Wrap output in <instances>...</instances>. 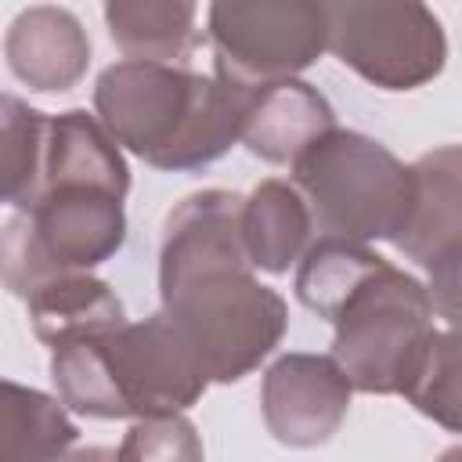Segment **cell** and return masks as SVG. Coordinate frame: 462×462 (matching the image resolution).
Here are the masks:
<instances>
[{"instance_id": "6", "label": "cell", "mask_w": 462, "mask_h": 462, "mask_svg": "<svg viewBox=\"0 0 462 462\" xmlns=\"http://www.w3.org/2000/svg\"><path fill=\"white\" fill-rule=\"evenodd\" d=\"M206 32L217 76L245 90L296 79L328 51L325 4L310 0H217Z\"/></svg>"}, {"instance_id": "23", "label": "cell", "mask_w": 462, "mask_h": 462, "mask_svg": "<svg viewBox=\"0 0 462 462\" xmlns=\"http://www.w3.org/2000/svg\"><path fill=\"white\" fill-rule=\"evenodd\" d=\"M61 462H119V451L112 448H79V451H69Z\"/></svg>"}, {"instance_id": "10", "label": "cell", "mask_w": 462, "mask_h": 462, "mask_svg": "<svg viewBox=\"0 0 462 462\" xmlns=\"http://www.w3.org/2000/svg\"><path fill=\"white\" fill-rule=\"evenodd\" d=\"M411 217L393 242L426 274L462 256V144H444L411 162Z\"/></svg>"}, {"instance_id": "7", "label": "cell", "mask_w": 462, "mask_h": 462, "mask_svg": "<svg viewBox=\"0 0 462 462\" xmlns=\"http://www.w3.org/2000/svg\"><path fill=\"white\" fill-rule=\"evenodd\" d=\"M328 51L379 90H415L440 76L448 40L440 18L415 0L325 4Z\"/></svg>"}, {"instance_id": "19", "label": "cell", "mask_w": 462, "mask_h": 462, "mask_svg": "<svg viewBox=\"0 0 462 462\" xmlns=\"http://www.w3.org/2000/svg\"><path fill=\"white\" fill-rule=\"evenodd\" d=\"M379 263H383V256L372 253L368 245L318 238L303 253V263L296 271V296L307 310H314L318 318L328 321L336 314V307L346 300V292L361 278H368Z\"/></svg>"}, {"instance_id": "1", "label": "cell", "mask_w": 462, "mask_h": 462, "mask_svg": "<svg viewBox=\"0 0 462 462\" xmlns=\"http://www.w3.org/2000/svg\"><path fill=\"white\" fill-rule=\"evenodd\" d=\"M253 90L188 65L116 61L94 83V112L108 137L155 170L188 173L242 141Z\"/></svg>"}, {"instance_id": "17", "label": "cell", "mask_w": 462, "mask_h": 462, "mask_svg": "<svg viewBox=\"0 0 462 462\" xmlns=\"http://www.w3.org/2000/svg\"><path fill=\"white\" fill-rule=\"evenodd\" d=\"M79 426L61 397L4 379V448L0 462H61L76 444Z\"/></svg>"}, {"instance_id": "15", "label": "cell", "mask_w": 462, "mask_h": 462, "mask_svg": "<svg viewBox=\"0 0 462 462\" xmlns=\"http://www.w3.org/2000/svg\"><path fill=\"white\" fill-rule=\"evenodd\" d=\"M310 231V209L292 180H263L242 202V242L256 271L285 274L307 253Z\"/></svg>"}, {"instance_id": "3", "label": "cell", "mask_w": 462, "mask_h": 462, "mask_svg": "<svg viewBox=\"0 0 462 462\" xmlns=\"http://www.w3.org/2000/svg\"><path fill=\"white\" fill-rule=\"evenodd\" d=\"M314 231L336 242H397L415 199L411 166L357 130H332L292 162Z\"/></svg>"}, {"instance_id": "18", "label": "cell", "mask_w": 462, "mask_h": 462, "mask_svg": "<svg viewBox=\"0 0 462 462\" xmlns=\"http://www.w3.org/2000/svg\"><path fill=\"white\" fill-rule=\"evenodd\" d=\"M51 116L29 108L14 94L0 101V152H4V202L29 213L43 191V155H47Z\"/></svg>"}, {"instance_id": "9", "label": "cell", "mask_w": 462, "mask_h": 462, "mask_svg": "<svg viewBox=\"0 0 462 462\" xmlns=\"http://www.w3.org/2000/svg\"><path fill=\"white\" fill-rule=\"evenodd\" d=\"M354 383L332 354H282L260 386L271 437L285 448H318L346 419Z\"/></svg>"}, {"instance_id": "21", "label": "cell", "mask_w": 462, "mask_h": 462, "mask_svg": "<svg viewBox=\"0 0 462 462\" xmlns=\"http://www.w3.org/2000/svg\"><path fill=\"white\" fill-rule=\"evenodd\" d=\"M119 462H206V455L191 419L155 415L137 419L126 430L119 444Z\"/></svg>"}, {"instance_id": "16", "label": "cell", "mask_w": 462, "mask_h": 462, "mask_svg": "<svg viewBox=\"0 0 462 462\" xmlns=\"http://www.w3.org/2000/svg\"><path fill=\"white\" fill-rule=\"evenodd\" d=\"M199 7L191 0H112L105 4V22L112 43L126 61L188 65L199 47L195 29Z\"/></svg>"}, {"instance_id": "22", "label": "cell", "mask_w": 462, "mask_h": 462, "mask_svg": "<svg viewBox=\"0 0 462 462\" xmlns=\"http://www.w3.org/2000/svg\"><path fill=\"white\" fill-rule=\"evenodd\" d=\"M426 292L433 300L437 318L448 325H462V256L426 274Z\"/></svg>"}, {"instance_id": "13", "label": "cell", "mask_w": 462, "mask_h": 462, "mask_svg": "<svg viewBox=\"0 0 462 462\" xmlns=\"http://www.w3.org/2000/svg\"><path fill=\"white\" fill-rule=\"evenodd\" d=\"M29 321L51 350L119 332L126 325L123 300L94 274H58L25 296Z\"/></svg>"}, {"instance_id": "24", "label": "cell", "mask_w": 462, "mask_h": 462, "mask_svg": "<svg viewBox=\"0 0 462 462\" xmlns=\"http://www.w3.org/2000/svg\"><path fill=\"white\" fill-rule=\"evenodd\" d=\"M437 462H462V444H455V448H448V451H444V455H440Z\"/></svg>"}, {"instance_id": "11", "label": "cell", "mask_w": 462, "mask_h": 462, "mask_svg": "<svg viewBox=\"0 0 462 462\" xmlns=\"http://www.w3.org/2000/svg\"><path fill=\"white\" fill-rule=\"evenodd\" d=\"M11 72L36 94L72 90L90 65V40L79 18L65 7H25L4 40Z\"/></svg>"}, {"instance_id": "2", "label": "cell", "mask_w": 462, "mask_h": 462, "mask_svg": "<svg viewBox=\"0 0 462 462\" xmlns=\"http://www.w3.org/2000/svg\"><path fill=\"white\" fill-rule=\"evenodd\" d=\"M245 260L159 278L162 314L184 336L209 383H238L285 336V300Z\"/></svg>"}, {"instance_id": "4", "label": "cell", "mask_w": 462, "mask_h": 462, "mask_svg": "<svg viewBox=\"0 0 462 462\" xmlns=\"http://www.w3.org/2000/svg\"><path fill=\"white\" fill-rule=\"evenodd\" d=\"M433 314L426 285L383 260L328 318L336 328L332 357L354 390L408 397L437 339Z\"/></svg>"}, {"instance_id": "14", "label": "cell", "mask_w": 462, "mask_h": 462, "mask_svg": "<svg viewBox=\"0 0 462 462\" xmlns=\"http://www.w3.org/2000/svg\"><path fill=\"white\" fill-rule=\"evenodd\" d=\"M65 184L101 188L119 199H126L130 191V170L119 144L87 108H69L61 116H51L47 155H43V191L65 188Z\"/></svg>"}, {"instance_id": "20", "label": "cell", "mask_w": 462, "mask_h": 462, "mask_svg": "<svg viewBox=\"0 0 462 462\" xmlns=\"http://www.w3.org/2000/svg\"><path fill=\"white\" fill-rule=\"evenodd\" d=\"M408 401L437 426L462 433V325L437 332Z\"/></svg>"}, {"instance_id": "8", "label": "cell", "mask_w": 462, "mask_h": 462, "mask_svg": "<svg viewBox=\"0 0 462 462\" xmlns=\"http://www.w3.org/2000/svg\"><path fill=\"white\" fill-rule=\"evenodd\" d=\"M101 357L123 419L184 415L209 386L199 357L162 310L101 336Z\"/></svg>"}, {"instance_id": "12", "label": "cell", "mask_w": 462, "mask_h": 462, "mask_svg": "<svg viewBox=\"0 0 462 462\" xmlns=\"http://www.w3.org/2000/svg\"><path fill=\"white\" fill-rule=\"evenodd\" d=\"M336 130L332 105L303 79H282L253 90L242 141L253 155L274 166H292L307 148Z\"/></svg>"}, {"instance_id": "5", "label": "cell", "mask_w": 462, "mask_h": 462, "mask_svg": "<svg viewBox=\"0 0 462 462\" xmlns=\"http://www.w3.org/2000/svg\"><path fill=\"white\" fill-rule=\"evenodd\" d=\"M123 242L126 213L119 195L87 184L51 188L4 227V285L25 300L58 274H87L112 260Z\"/></svg>"}]
</instances>
